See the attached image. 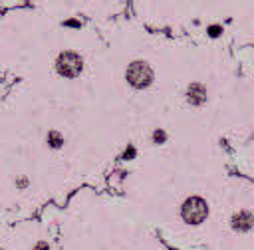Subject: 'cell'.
<instances>
[{
    "mask_svg": "<svg viewBox=\"0 0 254 250\" xmlns=\"http://www.w3.org/2000/svg\"><path fill=\"white\" fill-rule=\"evenodd\" d=\"M181 214H183V218H185L189 224H198V222H202L204 216H206V204H204V200L198 198V196L187 198L185 204H183V208H181Z\"/></svg>",
    "mask_w": 254,
    "mask_h": 250,
    "instance_id": "obj_1",
    "label": "cell"
},
{
    "mask_svg": "<svg viewBox=\"0 0 254 250\" xmlns=\"http://www.w3.org/2000/svg\"><path fill=\"white\" fill-rule=\"evenodd\" d=\"M127 79L133 87H147L153 79V71L147 63L143 62H133L129 67H127Z\"/></svg>",
    "mask_w": 254,
    "mask_h": 250,
    "instance_id": "obj_2",
    "label": "cell"
},
{
    "mask_svg": "<svg viewBox=\"0 0 254 250\" xmlns=\"http://www.w3.org/2000/svg\"><path fill=\"white\" fill-rule=\"evenodd\" d=\"M34 250H48V246H46V244H44V242H40V244H38V246H36V248H34Z\"/></svg>",
    "mask_w": 254,
    "mask_h": 250,
    "instance_id": "obj_6",
    "label": "cell"
},
{
    "mask_svg": "<svg viewBox=\"0 0 254 250\" xmlns=\"http://www.w3.org/2000/svg\"><path fill=\"white\" fill-rule=\"evenodd\" d=\"M189 99H190L192 103H200V101H202V87H200V85H192V87L189 89Z\"/></svg>",
    "mask_w": 254,
    "mask_h": 250,
    "instance_id": "obj_5",
    "label": "cell"
},
{
    "mask_svg": "<svg viewBox=\"0 0 254 250\" xmlns=\"http://www.w3.org/2000/svg\"><path fill=\"white\" fill-rule=\"evenodd\" d=\"M252 214L250 212H240V214H236L234 218H232V226L236 228V230H248L250 226H252Z\"/></svg>",
    "mask_w": 254,
    "mask_h": 250,
    "instance_id": "obj_4",
    "label": "cell"
},
{
    "mask_svg": "<svg viewBox=\"0 0 254 250\" xmlns=\"http://www.w3.org/2000/svg\"><path fill=\"white\" fill-rule=\"evenodd\" d=\"M0 250H2V248H0Z\"/></svg>",
    "mask_w": 254,
    "mask_h": 250,
    "instance_id": "obj_7",
    "label": "cell"
},
{
    "mask_svg": "<svg viewBox=\"0 0 254 250\" xmlns=\"http://www.w3.org/2000/svg\"><path fill=\"white\" fill-rule=\"evenodd\" d=\"M58 71L67 75V77H75L81 71V58L73 52H65L58 58Z\"/></svg>",
    "mask_w": 254,
    "mask_h": 250,
    "instance_id": "obj_3",
    "label": "cell"
}]
</instances>
